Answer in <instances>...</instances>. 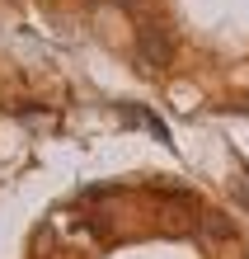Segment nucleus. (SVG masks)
<instances>
[{
  "instance_id": "f257e3e1",
  "label": "nucleus",
  "mask_w": 249,
  "mask_h": 259,
  "mask_svg": "<svg viewBox=\"0 0 249 259\" xmlns=\"http://www.w3.org/2000/svg\"><path fill=\"white\" fill-rule=\"evenodd\" d=\"M136 57H141L146 66H165V57H169V38H165V28L160 24H141L136 28Z\"/></svg>"
}]
</instances>
